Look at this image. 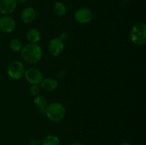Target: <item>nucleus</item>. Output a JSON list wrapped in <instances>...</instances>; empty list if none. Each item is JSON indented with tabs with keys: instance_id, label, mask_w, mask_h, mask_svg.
Wrapping results in <instances>:
<instances>
[{
	"instance_id": "nucleus-22",
	"label": "nucleus",
	"mask_w": 146,
	"mask_h": 145,
	"mask_svg": "<svg viewBox=\"0 0 146 145\" xmlns=\"http://www.w3.org/2000/svg\"><path fill=\"white\" fill-rule=\"evenodd\" d=\"M118 145H131L129 143H128V142H122V143L119 144Z\"/></svg>"
},
{
	"instance_id": "nucleus-19",
	"label": "nucleus",
	"mask_w": 146,
	"mask_h": 145,
	"mask_svg": "<svg viewBox=\"0 0 146 145\" xmlns=\"http://www.w3.org/2000/svg\"><path fill=\"white\" fill-rule=\"evenodd\" d=\"M42 140H36V139H31L30 140V145H38L41 144Z\"/></svg>"
},
{
	"instance_id": "nucleus-12",
	"label": "nucleus",
	"mask_w": 146,
	"mask_h": 145,
	"mask_svg": "<svg viewBox=\"0 0 146 145\" xmlns=\"http://www.w3.org/2000/svg\"><path fill=\"white\" fill-rule=\"evenodd\" d=\"M27 38L31 44H37L41 40V33L36 28H31L27 31Z\"/></svg>"
},
{
	"instance_id": "nucleus-10",
	"label": "nucleus",
	"mask_w": 146,
	"mask_h": 145,
	"mask_svg": "<svg viewBox=\"0 0 146 145\" xmlns=\"http://www.w3.org/2000/svg\"><path fill=\"white\" fill-rule=\"evenodd\" d=\"M36 13L32 7H26L21 13V18L25 24H31L36 18Z\"/></svg>"
},
{
	"instance_id": "nucleus-14",
	"label": "nucleus",
	"mask_w": 146,
	"mask_h": 145,
	"mask_svg": "<svg viewBox=\"0 0 146 145\" xmlns=\"http://www.w3.org/2000/svg\"><path fill=\"white\" fill-rule=\"evenodd\" d=\"M53 11L56 16H62L65 15L66 13V7L61 1H56L54 4Z\"/></svg>"
},
{
	"instance_id": "nucleus-21",
	"label": "nucleus",
	"mask_w": 146,
	"mask_h": 145,
	"mask_svg": "<svg viewBox=\"0 0 146 145\" xmlns=\"http://www.w3.org/2000/svg\"><path fill=\"white\" fill-rule=\"evenodd\" d=\"M70 145H84V144H82L80 143V142H73V143H71Z\"/></svg>"
},
{
	"instance_id": "nucleus-6",
	"label": "nucleus",
	"mask_w": 146,
	"mask_h": 145,
	"mask_svg": "<svg viewBox=\"0 0 146 145\" xmlns=\"http://www.w3.org/2000/svg\"><path fill=\"white\" fill-rule=\"evenodd\" d=\"M74 18L79 24H85L89 23L94 16L91 10L87 8H81L75 12Z\"/></svg>"
},
{
	"instance_id": "nucleus-18",
	"label": "nucleus",
	"mask_w": 146,
	"mask_h": 145,
	"mask_svg": "<svg viewBox=\"0 0 146 145\" xmlns=\"http://www.w3.org/2000/svg\"><path fill=\"white\" fill-rule=\"evenodd\" d=\"M68 37H69V34H68V33L64 31V32L61 33V34L60 35V37H58V38H59L62 41H66V40L68 38Z\"/></svg>"
},
{
	"instance_id": "nucleus-13",
	"label": "nucleus",
	"mask_w": 146,
	"mask_h": 145,
	"mask_svg": "<svg viewBox=\"0 0 146 145\" xmlns=\"http://www.w3.org/2000/svg\"><path fill=\"white\" fill-rule=\"evenodd\" d=\"M34 105H36L38 110L41 113H44L45 112V109L47 106V100L46 99L45 97L42 96V95H37L35 97L34 100Z\"/></svg>"
},
{
	"instance_id": "nucleus-3",
	"label": "nucleus",
	"mask_w": 146,
	"mask_h": 145,
	"mask_svg": "<svg viewBox=\"0 0 146 145\" xmlns=\"http://www.w3.org/2000/svg\"><path fill=\"white\" fill-rule=\"evenodd\" d=\"M130 38L134 44L143 45L146 43V25L138 23L133 26L130 32Z\"/></svg>"
},
{
	"instance_id": "nucleus-4",
	"label": "nucleus",
	"mask_w": 146,
	"mask_h": 145,
	"mask_svg": "<svg viewBox=\"0 0 146 145\" xmlns=\"http://www.w3.org/2000/svg\"><path fill=\"white\" fill-rule=\"evenodd\" d=\"M25 72L24 66L21 62L14 61L9 65L7 68V73L9 76L14 80H19L23 77Z\"/></svg>"
},
{
	"instance_id": "nucleus-5",
	"label": "nucleus",
	"mask_w": 146,
	"mask_h": 145,
	"mask_svg": "<svg viewBox=\"0 0 146 145\" xmlns=\"http://www.w3.org/2000/svg\"><path fill=\"white\" fill-rule=\"evenodd\" d=\"M24 76L26 80L31 85H38L41 84L43 80V75L41 71L35 68H30L25 71Z\"/></svg>"
},
{
	"instance_id": "nucleus-2",
	"label": "nucleus",
	"mask_w": 146,
	"mask_h": 145,
	"mask_svg": "<svg viewBox=\"0 0 146 145\" xmlns=\"http://www.w3.org/2000/svg\"><path fill=\"white\" fill-rule=\"evenodd\" d=\"M44 113L50 121L54 123H58L65 117L66 108L60 102H53L47 105Z\"/></svg>"
},
{
	"instance_id": "nucleus-17",
	"label": "nucleus",
	"mask_w": 146,
	"mask_h": 145,
	"mask_svg": "<svg viewBox=\"0 0 146 145\" xmlns=\"http://www.w3.org/2000/svg\"><path fill=\"white\" fill-rule=\"evenodd\" d=\"M29 92L32 96H37L40 92V88L38 85H32L30 87Z\"/></svg>"
},
{
	"instance_id": "nucleus-23",
	"label": "nucleus",
	"mask_w": 146,
	"mask_h": 145,
	"mask_svg": "<svg viewBox=\"0 0 146 145\" xmlns=\"http://www.w3.org/2000/svg\"><path fill=\"white\" fill-rule=\"evenodd\" d=\"M136 145H143V144H136Z\"/></svg>"
},
{
	"instance_id": "nucleus-8",
	"label": "nucleus",
	"mask_w": 146,
	"mask_h": 145,
	"mask_svg": "<svg viewBox=\"0 0 146 145\" xmlns=\"http://www.w3.org/2000/svg\"><path fill=\"white\" fill-rule=\"evenodd\" d=\"M16 27L15 21L12 17L4 15L0 18V29L4 33H11Z\"/></svg>"
},
{
	"instance_id": "nucleus-11",
	"label": "nucleus",
	"mask_w": 146,
	"mask_h": 145,
	"mask_svg": "<svg viewBox=\"0 0 146 145\" xmlns=\"http://www.w3.org/2000/svg\"><path fill=\"white\" fill-rule=\"evenodd\" d=\"M41 88L46 91H53L58 87V82L53 78H46L43 79L41 82Z\"/></svg>"
},
{
	"instance_id": "nucleus-20",
	"label": "nucleus",
	"mask_w": 146,
	"mask_h": 145,
	"mask_svg": "<svg viewBox=\"0 0 146 145\" xmlns=\"http://www.w3.org/2000/svg\"><path fill=\"white\" fill-rule=\"evenodd\" d=\"M28 0H17V4H25Z\"/></svg>"
},
{
	"instance_id": "nucleus-7",
	"label": "nucleus",
	"mask_w": 146,
	"mask_h": 145,
	"mask_svg": "<svg viewBox=\"0 0 146 145\" xmlns=\"http://www.w3.org/2000/svg\"><path fill=\"white\" fill-rule=\"evenodd\" d=\"M48 51L53 56H58L64 49V41L59 38H53L48 44Z\"/></svg>"
},
{
	"instance_id": "nucleus-9",
	"label": "nucleus",
	"mask_w": 146,
	"mask_h": 145,
	"mask_svg": "<svg viewBox=\"0 0 146 145\" xmlns=\"http://www.w3.org/2000/svg\"><path fill=\"white\" fill-rule=\"evenodd\" d=\"M17 4V0H0V13L4 15L12 14Z\"/></svg>"
},
{
	"instance_id": "nucleus-1",
	"label": "nucleus",
	"mask_w": 146,
	"mask_h": 145,
	"mask_svg": "<svg viewBox=\"0 0 146 145\" xmlns=\"http://www.w3.org/2000/svg\"><path fill=\"white\" fill-rule=\"evenodd\" d=\"M21 55L22 59L27 63L35 64L41 59L42 51L38 44L29 43L21 48Z\"/></svg>"
},
{
	"instance_id": "nucleus-16",
	"label": "nucleus",
	"mask_w": 146,
	"mask_h": 145,
	"mask_svg": "<svg viewBox=\"0 0 146 145\" xmlns=\"http://www.w3.org/2000/svg\"><path fill=\"white\" fill-rule=\"evenodd\" d=\"M10 48L14 52H18L22 48V43L19 38H14L10 42Z\"/></svg>"
},
{
	"instance_id": "nucleus-15",
	"label": "nucleus",
	"mask_w": 146,
	"mask_h": 145,
	"mask_svg": "<svg viewBox=\"0 0 146 145\" xmlns=\"http://www.w3.org/2000/svg\"><path fill=\"white\" fill-rule=\"evenodd\" d=\"M42 145H60V139L56 135L50 134L45 136L41 142Z\"/></svg>"
}]
</instances>
